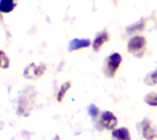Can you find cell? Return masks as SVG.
Wrapping results in <instances>:
<instances>
[{
  "mask_svg": "<svg viewBox=\"0 0 157 140\" xmlns=\"http://www.w3.org/2000/svg\"><path fill=\"white\" fill-rule=\"evenodd\" d=\"M122 61V57L120 53H112L107 59V67H106V74L109 77L114 76L117 70L119 69Z\"/></svg>",
  "mask_w": 157,
  "mask_h": 140,
  "instance_id": "obj_1",
  "label": "cell"
},
{
  "mask_svg": "<svg viewBox=\"0 0 157 140\" xmlns=\"http://www.w3.org/2000/svg\"><path fill=\"white\" fill-rule=\"evenodd\" d=\"M146 45V40L144 37L135 36L130 39L128 43V51L136 55L138 52H141L143 49H144Z\"/></svg>",
  "mask_w": 157,
  "mask_h": 140,
  "instance_id": "obj_2",
  "label": "cell"
},
{
  "mask_svg": "<svg viewBox=\"0 0 157 140\" xmlns=\"http://www.w3.org/2000/svg\"><path fill=\"white\" fill-rule=\"evenodd\" d=\"M45 70H46V66L44 64L36 66L34 63H31L26 68L24 72V76L27 78H30V79L38 78V77H40L44 73Z\"/></svg>",
  "mask_w": 157,
  "mask_h": 140,
  "instance_id": "obj_3",
  "label": "cell"
},
{
  "mask_svg": "<svg viewBox=\"0 0 157 140\" xmlns=\"http://www.w3.org/2000/svg\"><path fill=\"white\" fill-rule=\"evenodd\" d=\"M101 124L104 127L111 129L117 125V118L110 112H104L101 116Z\"/></svg>",
  "mask_w": 157,
  "mask_h": 140,
  "instance_id": "obj_4",
  "label": "cell"
},
{
  "mask_svg": "<svg viewBox=\"0 0 157 140\" xmlns=\"http://www.w3.org/2000/svg\"><path fill=\"white\" fill-rule=\"evenodd\" d=\"M143 133L144 137L147 140H154L157 137V131L151 126V123L148 120H144L143 123Z\"/></svg>",
  "mask_w": 157,
  "mask_h": 140,
  "instance_id": "obj_5",
  "label": "cell"
},
{
  "mask_svg": "<svg viewBox=\"0 0 157 140\" xmlns=\"http://www.w3.org/2000/svg\"><path fill=\"white\" fill-rule=\"evenodd\" d=\"M90 44H91V41L88 39H75L69 44V50L73 51V50H77L80 49L87 48L90 46Z\"/></svg>",
  "mask_w": 157,
  "mask_h": 140,
  "instance_id": "obj_6",
  "label": "cell"
},
{
  "mask_svg": "<svg viewBox=\"0 0 157 140\" xmlns=\"http://www.w3.org/2000/svg\"><path fill=\"white\" fill-rule=\"evenodd\" d=\"M108 40H109V35H108V33L106 31L101 32L100 34H98L96 37V39H95V40L93 42V49H94V50L95 51H98L101 49V47L103 46V44L105 42H107Z\"/></svg>",
  "mask_w": 157,
  "mask_h": 140,
  "instance_id": "obj_7",
  "label": "cell"
},
{
  "mask_svg": "<svg viewBox=\"0 0 157 140\" xmlns=\"http://www.w3.org/2000/svg\"><path fill=\"white\" fill-rule=\"evenodd\" d=\"M112 137L115 140H131L130 132L126 128H120L112 133Z\"/></svg>",
  "mask_w": 157,
  "mask_h": 140,
  "instance_id": "obj_8",
  "label": "cell"
},
{
  "mask_svg": "<svg viewBox=\"0 0 157 140\" xmlns=\"http://www.w3.org/2000/svg\"><path fill=\"white\" fill-rule=\"evenodd\" d=\"M15 7L14 0H0V12L9 13Z\"/></svg>",
  "mask_w": 157,
  "mask_h": 140,
  "instance_id": "obj_9",
  "label": "cell"
},
{
  "mask_svg": "<svg viewBox=\"0 0 157 140\" xmlns=\"http://www.w3.org/2000/svg\"><path fill=\"white\" fill-rule=\"evenodd\" d=\"M145 102L152 105V106H157V94L152 93L145 96Z\"/></svg>",
  "mask_w": 157,
  "mask_h": 140,
  "instance_id": "obj_10",
  "label": "cell"
},
{
  "mask_svg": "<svg viewBox=\"0 0 157 140\" xmlns=\"http://www.w3.org/2000/svg\"><path fill=\"white\" fill-rule=\"evenodd\" d=\"M70 86H71V83H65L61 87V89H60V91H59V93H58V101H59V102H61V101L63 100V96L65 95V94H66V92L68 91V89L70 88Z\"/></svg>",
  "mask_w": 157,
  "mask_h": 140,
  "instance_id": "obj_11",
  "label": "cell"
},
{
  "mask_svg": "<svg viewBox=\"0 0 157 140\" xmlns=\"http://www.w3.org/2000/svg\"><path fill=\"white\" fill-rule=\"evenodd\" d=\"M144 27V22L143 20H141V21H139L138 23H136V24L131 26V27L128 28V30H129L130 33H133V32H135V31H139V30L143 29Z\"/></svg>",
  "mask_w": 157,
  "mask_h": 140,
  "instance_id": "obj_12",
  "label": "cell"
},
{
  "mask_svg": "<svg viewBox=\"0 0 157 140\" xmlns=\"http://www.w3.org/2000/svg\"><path fill=\"white\" fill-rule=\"evenodd\" d=\"M145 83L147 84H151V85H154V84L157 83V71H155L153 73H151L145 79Z\"/></svg>",
  "mask_w": 157,
  "mask_h": 140,
  "instance_id": "obj_13",
  "label": "cell"
},
{
  "mask_svg": "<svg viewBox=\"0 0 157 140\" xmlns=\"http://www.w3.org/2000/svg\"><path fill=\"white\" fill-rule=\"evenodd\" d=\"M88 112H89V114L92 116H98V108L96 106V105H91L90 106H89V108H88Z\"/></svg>",
  "mask_w": 157,
  "mask_h": 140,
  "instance_id": "obj_14",
  "label": "cell"
},
{
  "mask_svg": "<svg viewBox=\"0 0 157 140\" xmlns=\"http://www.w3.org/2000/svg\"><path fill=\"white\" fill-rule=\"evenodd\" d=\"M3 54V51H0V57H1V55Z\"/></svg>",
  "mask_w": 157,
  "mask_h": 140,
  "instance_id": "obj_15",
  "label": "cell"
},
{
  "mask_svg": "<svg viewBox=\"0 0 157 140\" xmlns=\"http://www.w3.org/2000/svg\"><path fill=\"white\" fill-rule=\"evenodd\" d=\"M0 19H1V15H0Z\"/></svg>",
  "mask_w": 157,
  "mask_h": 140,
  "instance_id": "obj_16",
  "label": "cell"
}]
</instances>
